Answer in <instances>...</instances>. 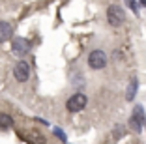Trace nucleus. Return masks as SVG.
Segmentation results:
<instances>
[{"instance_id":"f257e3e1","label":"nucleus","mask_w":146,"mask_h":144,"mask_svg":"<svg viewBox=\"0 0 146 144\" xmlns=\"http://www.w3.org/2000/svg\"><path fill=\"white\" fill-rule=\"evenodd\" d=\"M144 123H146L144 109H142V105H135L133 112H131V116H129V129H131L133 133H141Z\"/></svg>"},{"instance_id":"f03ea898","label":"nucleus","mask_w":146,"mask_h":144,"mask_svg":"<svg viewBox=\"0 0 146 144\" xmlns=\"http://www.w3.org/2000/svg\"><path fill=\"white\" fill-rule=\"evenodd\" d=\"M86 62H88V68H90V69L99 71V69H103L105 66H107L109 58H107V54H105V51H101V49H94V51L88 54Z\"/></svg>"},{"instance_id":"7ed1b4c3","label":"nucleus","mask_w":146,"mask_h":144,"mask_svg":"<svg viewBox=\"0 0 146 144\" xmlns=\"http://www.w3.org/2000/svg\"><path fill=\"white\" fill-rule=\"evenodd\" d=\"M124 19H125V13L118 4H111L107 8V23L112 28H118V26L124 23Z\"/></svg>"},{"instance_id":"20e7f679","label":"nucleus","mask_w":146,"mask_h":144,"mask_svg":"<svg viewBox=\"0 0 146 144\" xmlns=\"http://www.w3.org/2000/svg\"><path fill=\"white\" fill-rule=\"evenodd\" d=\"M86 103H88V98H86L84 94L77 92L66 101V109H68L69 112H81V110L86 107Z\"/></svg>"},{"instance_id":"39448f33","label":"nucleus","mask_w":146,"mask_h":144,"mask_svg":"<svg viewBox=\"0 0 146 144\" xmlns=\"http://www.w3.org/2000/svg\"><path fill=\"white\" fill-rule=\"evenodd\" d=\"M13 77H15L17 82H26L30 79V64L26 60H19L13 68Z\"/></svg>"},{"instance_id":"423d86ee","label":"nucleus","mask_w":146,"mask_h":144,"mask_svg":"<svg viewBox=\"0 0 146 144\" xmlns=\"http://www.w3.org/2000/svg\"><path fill=\"white\" fill-rule=\"evenodd\" d=\"M11 51H13V54H17V56H26L30 52V43L25 38H13Z\"/></svg>"},{"instance_id":"0eeeda50","label":"nucleus","mask_w":146,"mask_h":144,"mask_svg":"<svg viewBox=\"0 0 146 144\" xmlns=\"http://www.w3.org/2000/svg\"><path fill=\"white\" fill-rule=\"evenodd\" d=\"M13 38V26L6 21H0V43H6Z\"/></svg>"},{"instance_id":"6e6552de","label":"nucleus","mask_w":146,"mask_h":144,"mask_svg":"<svg viewBox=\"0 0 146 144\" xmlns=\"http://www.w3.org/2000/svg\"><path fill=\"white\" fill-rule=\"evenodd\" d=\"M137 88H139V81L137 79H131V81H129V84H127V92H125V101H133L135 99V96H137Z\"/></svg>"},{"instance_id":"1a4fd4ad","label":"nucleus","mask_w":146,"mask_h":144,"mask_svg":"<svg viewBox=\"0 0 146 144\" xmlns=\"http://www.w3.org/2000/svg\"><path fill=\"white\" fill-rule=\"evenodd\" d=\"M11 127H13V118L8 112H0V129L2 131H8Z\"/></svg>"},{"instance_id":"9d476101","label":"nucleus","mask_w":146,"mask_h":144,"mask_svg":"<svg viewBox=\"0 0 146 144\" xmlns=\"http://www.w3.org/2000/svg\"><path fill=\"white\" fill-rule=\"evenodd\" d=\"M125 2V6H127L129 9H131V11L133 13H139V6H137V0H124Z\"/></svg>"},{"instance_id":"9b49d317","label":"nucleus","mask_w":146,"mask_h":144,"mask_svg":"<svg viewBox=\"0 0 146 144\" xmlns=\"http://www.w3.org/2000/svg\"><path fill=\"white\" fill-rule=\"evenodd\" d=\"M124 137V125H118L114 129V139H122Z\"/></svg>"},{"instance_id":"f8f14e48","label":"nucleus","mask_w":146,"mask_h":144,"mask_svg":"<svg viewBox=\"0 0 146 144\" xmlns=\"http://www.w3.org/2000/svg\"><path fill=\"white\" fill-rule=\"evenodd\" d=\"M54 135H56V137H60L62 142H66V135H64V131H62V129H58V127H56V129H54Z\"/></svg>"},{"instance_id":"ddd939ff","label":"nucleus","mask_w":146,"mask_h":144,"mask_svg":"<svg viewBox=\"0 0 146 144\" xmlns=\"http://www.w3.org/2000/svg\"><path fill=\"white\" fill-rule=\"evenodd\" d=\"M139 4H141L142 8H146V0H139Z\"/></svg>"},{"instance_id":"4468645a","label":"nucleus","mask_w":146,"mask_h":144,"mask_svg":"<svg viewBox=\"0 0 146 144\" xmlns=\"http://www.w3.org/2000/svg\"><path fill=\"white\" fill-rule=\"evenodd\" d=\"M144 125H146V123H144Z\"/></svg>"}]
</instances>
